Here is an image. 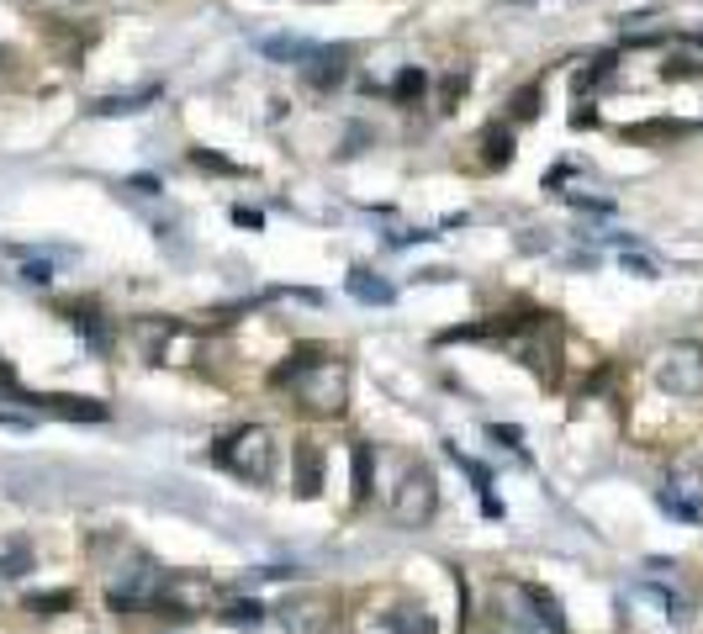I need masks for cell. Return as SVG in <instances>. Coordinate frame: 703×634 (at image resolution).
<instances>
[{
	"mask_svg": "<svg viewBox=\"0 0 703 634\" xmlns=\"http://www.w3.org/2000/svg\"><path fill=\"white\" fill-rule=\"evenodd\" d=\"M212 460L222 465V471H233V476L254 481V487H265V481L275 476V439L265 434V428H238V434H228L212 450Z\"/></svg>",
	"mask_w": 703,
	"mask_h": 634,
	"instance_id": "1",
	"label": "cell"
},
{
	"mask_svg": "<svg viewBox=\"0 0 703 634\" xmlns=\"http://www.w3.org/2000/svg\"><path fill=\"white\" fill-rule=\"evenodd\" d=\"M439 508V481L429 465H413V471L402 476V487L392 492V518L402 529H423Z\"/></svg>",
	"mask_w": 703,
	"mask_h": 634,
	"instance_id": "2",
	"label": "cell"
},
{
	"mask_svg": "<svg viewBox=\"0 0 703 634\" xmlns=\"http://www.w3.org/2000/svg\"><path fill=\"white\" fill-rule=\"evenodd\" d=\"M656 386L666 397H703V349L698 344H672L656 360Z\"/></svg>",
	"mask_w": 703,
	"mask_h": 634,
	"instance_id": "3",
	"label": "cell"
},
{
	"mask_svg": "<svg viewBox=\"0 0 703 634\" xmlns=\"http://www.w3.org/2000/svg\"><path fill=\"white\" fill-rule=\"evenodd\" d=\"M212 603V582L207 576H191V571H170L159 582V598L154 608H164L170 619H196V613H207Z\"/></svg>",
	"mask_w": 703,
	"mask_h": 634,
	"instance_id": "4",
	"label": "cell"
},
{
	"mask_svg": "<svg viewBox=\"0 0 703 634\" xmlns=\"http://www.w3.org/2000/svg\"><path fill=\"white\" fill-rule=\"evenodd\" d=\"M518 598L529 603V619H534L540 634H566V613H561V603H555V592L534 587V582H518Z\"/></svg>",
	"mask_w": 703,
	"mask_h": 634,
	"instance_id": "5",
	"label": "cell"
},
{
	"mask_svg": "<svg viewBox=\"0 0 703 634\" xmlns=\"http://www.w3.org/2000/svg\"><path fill=\"white\" fill-rule=\"evenodd\" d=\"M344 64H349V48H312L307 64H302V80L312 90H328V85L344 80Z\"/></svg>",
	"mask_w": 703,
	"mask_h": 634,
	"instance_id": "6",
	"label": "cell"
},
{
	"mask_svg": "<svg viewBox=\"0 0 703 634\" xmlns=\"http://www.w3.org/2000/svg\"><path fill=\"white\" fill-rule=\"evenodd\" d=\"M27 402L53 413V418H80V423H101L106 418V402H96V397H27Z\"/></svg>",
	"mask_w": 703,
	"mask_h": 634,
	"instance_id": "7",
	"label": "cell"
},
{
	"mask_svg": "<svg viewBox=\"0 0 703 634\" xmlns=\"http://www.w3.org/2000/svg\"><path fill=\"white\" fill-rule=\"evenodd\" d=\"M349 296H360V302H370V307H392V302H397L392 281H376L370 270H355V275H349Z\"/></svg>",
	"mask_w": 703,
	"mask_h": 634,
	"instance_id": "8",
	"label": "cell"
},
{
	"mask_svg": "<svg viewBox=\"0 0 703 634\" xmlns=\"http://www.w3.org/2000/svg\"><path fill=\"white\" fill-rule=\"evenodd\" d=\"M148 101H159V85L127 90V96H106V101H96V111H101V117H122V111H143Z\"/></svg>",
	"mask_w": 703,
	"mask_h": 634,
	"instance_id": "9",
	"label": "cell"
},
{
	"mask_svg": "<svg viewBox=\"0 0 703 634\" xmlns=\"http://www.w3.org/2000/svg\"><path fill=\"white\" fill-rule=\"evenodd\" d=\"M133 333H138V344H143V360H154V365H159V344H170L175 323H164V317H148V323H138Z\"/></svg>",
	"mask_w": 703,
	"mask_h": 634,
	"instance_id": "10",
	"label": "cell"
},
{
	"mask_svg": "<svg viewBox=\"0 0 703 634\" xmlns=\"http://www.w3.org/2000/svg\"><path fill=\"white\" fill-rule=\"evenodd\" d=\"M386 629H397V634H434V619L423 608H397V613H386Z\"/></svg>",
	"mask_w": 703,
	"mask_h": 634,
	"instance_id": "11",
	"label": "cell"
},
{
	"mask_svg": "<svg viewBox=\"0 0 703 634\" xmlns=\"http://www.w3.org/2000/svg\"><path fill=\"white\" fill-rule=\"evenodd\" d=\"M682 133H688V127H682V122H645V127H629V143H661V138H682Z\"/></svg>",
	"mask_w": 703,
	"mask_h": 634,
	"instance_id": "12",
	"label": "cell"
},
{
	"mask_svg": "<svg viewBox=\"0 0 703 634\" xmlns=\"http://www.w3.org/2000/svg\"><path fill=\"white\" fill-rule=\"evenodd\" d=\"M69 323H74V328H80V333H85V339H90V344H96V349H106V328H101V317H96V307H69Z\"/></svg>",
	"mask_w": 703,
	"mask_h": 634,
	"instance_id": "13",
	"label": "cell"
},
{
	"mask_svg": "<svg viewBox=\"0 0 703 634\" xmlns=\"http://www.w3.org/2000/svg\"><path fill=\"white\" fill-rule=\"evenodd\" d=\"M481 148H487V164H508L513 159V138L503 133V127H487V133H481Z\"/></svg>",
	"mask_w": 703,
	"mask_h": 634,
	"instance_id": "14",
	"label": "cell"
},
{
	"mask_svg": "<svg viewBox=\"0 0 703 634\" xmlns=\"http://www.w3.org/2000/svg\"><path fill=\"white\" fill-rule=\"evenodd\" d=\"M74 598L69 592H37V598H27V613H43V619H53V613H64Z\"/></svg>",
	"mask_w": 703,
	"mask_h": 634,
	"instance_id": "15",
	"label": "cell"
},
{
	"mask_svg": "<svg viewBox=\"0 0 703 634\" xmlns=\"http://www.w3.org/2000/svg\"><path fill=\"white\" fill-rule=\"evenodd\" d=\"M370 497V444H355V502Z\"/></svg>",
	"mask_w": 703,
	"mask_h": 634,
	"instance_id": "16",
	"label": "cell"
},
{
	"mask_svg": "<svg viewBox=\"0 0 703 634\" xmlns=\"http://www.w3.org/2000/svg\"><path fill=\"white\" fill-rule=\"evenodd\" d=\"M296 460H302V497H312V492H318V450H312V444H302V450H296Z\"/></svg>",
	"mask_w": 703,
	"mask_h": 634,
	"instance_id": "17",
	"label": "cell"
},
{
	"mask_svg": "<svg viewBox=\"0 0 703 634\" xmlns=\"http://www.w3.org/2000/svg\"><path fill=\"white\" fill-rule=\"evenodd\" d=\"M222 619H228V624H259V619H265V608H259L254 598L249 603H228V608H222Z\"/></svg>",
	"mask_w": 703,
	"mask_h": 634,
	"instance_id": "18",
	"label": "cell"
},
{
	"mask_svg": "<svg viewBox=\"0 0 703 634\" xmlns=\"http://www.w3.org/2000/svg\"><path fill=\"white\" fill-rule=\"evenodd\" d=\"M392 96H397V101L423 96V74H418V69H402V74H397V85H392Z\"/></svg>",
	"mask_w": 703,
	"mask_h": 634,
	"instance_id": "19",
	"label": "cell"
},
{
	"mask_svg": "<svg viewBox=\"0 0 703 634\" xmlns=\"http://www.w3.org/2000/svg\"><path fill=\"white\" fill-rule=\"evenodd\" d=\"M534 111H540V85H529V90H518V101H513V117L518 122H529Z\"/></svg>",
	"mask_w": 703,
	"mask_h": 634,
	"instance_id": "20",
	"label": "cell"
},
{
	"mask_svg": "<svg viewBox=\"0 0 703 634\" xmlns=\"http://www.w3.org/2000/svg\"><path fill=\"white\" fill-rule=\"evenodd\" d=\"M460 90H466V74H444V90H439V111H450Z\"/></svg>",
	"mask_w": 703,
	"mask_h": 634,
	"instance_id": "21",
	"label": "cell"
},
{
	"mask_svg": "<svg viewBox=\"0 0 703 634\" xmlns=\"http://www.w3.org/2000/svg\"><path fill=\"white\" fill-rule=\"evenodd\" d=\"M487 434H492L497 444H508V450H518V439H524V434H518V428H503V423H492Z\"/></svg>",
	"mask_w": 703,
	"mask_h": 634,
	"instance_id": "22",
	"label": "cell"
},
{
	"mask_svg": "<svg viewBox=\"0 0 703 634\" xmlns=\"http://www.w3.org/2000/svg\"><path fill=\"white\" fill-rule=\"evenodd\" d=\"M233 222H238V228H259L265 217H259V212H249V207H238V212H233Z\"/></svg>",
	"mask_w": 703,
	"mask_h": 634,
	"instance_id": "23",
	"label": "cell"
},
{
	"mask_svg": "<svg viewBox=\"0 0 703 634\" xmlns=\"http://www.w3.org/2000/svg\"><path fill=\"white\" fill-rule=\"evenodd\" d=\"M0 391H16V370L6 365V354H0Z\"/></svg>",
	"mask_w": 703,
	"mask_h": 634,
	"instance_id": "24",
	"label": "cell"
},
{
	"mask_svg": "<svg viewBox=\"0 0 703 634\" xmlns=\"http://www.w3.org/2000/svg\"><path fill=\"white\" fill-rule=\"evenodd\" d=\"M22 281H32V286H43V281H48V265H27V270H22Z\"/></svg>",
	"mask_w": 703,
	"mask_h": 634,
	"instance_id": "25",
	"label": "cell"
},
{
	"mask_svg": "<svg viewBox=\"0 0 703 634\" xmlns=\"http://www.w3.org/2000/svg\"><path fill=\"white\" fill-rule=\"evenodd\" d=\"M518 634H540V629H518Z\"/></svg>",
	"mask_w": 703,
	"mask_h": 634,
	"instance_id": "26",
	"label": "cell"
}]
</instances>
